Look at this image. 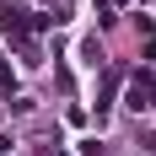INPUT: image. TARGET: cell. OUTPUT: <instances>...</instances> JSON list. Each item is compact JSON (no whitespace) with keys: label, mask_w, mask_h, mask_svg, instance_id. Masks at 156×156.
Masks as SVG:
<instances>
[{"label":"cell","mask_w":156,"mask_h":156,"mask_svg":"<svg viewBox=\"0 0 156 156\" xmlns=\"http://www.w3.org/2000/svg\"><path fill=\"white\" fill-rule=\"evenodd\" d=\"M97 5H119V0H97Z\"/></svg>","instance_id":"cell-2"},{"label":"cell","mask_w":156,"mask_h":156,"mask_svg":"<svg viewBox=\"0 0 156 156\" xmlns=\"http://www.w3.org/2000/svg\"><path fill=\"white\" fill-rule=\"evenodd\" d=\"M129 108H135V113H151L156 108V81L151 76H135V81H129Z\"/></svg>","instance_id":"cell-1"}]
</instances>
